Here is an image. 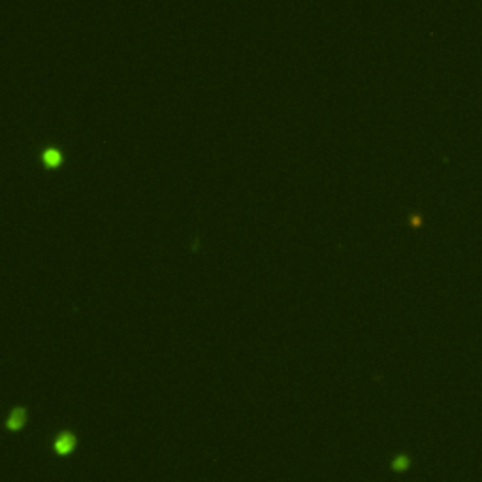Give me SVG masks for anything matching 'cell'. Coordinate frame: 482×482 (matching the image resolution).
Segmentation results:
<instances>
[{
    "mask_svg": "<svg viewBox=\"0 0 482 482\" xmlns=\"http://www.w3.org/2000/svg\"><path fill=\"white\" fill-rule=\"evenodd\" d=\"M75 449V435L72 431H63L55 439V452L61 456H68Z\"/></svg>",
    "mask_w": 482,
    "mask_h": 482,
    "instance_id": "cell-1",
    "label": "cell"
},
{
    "mask_svg": "<svg viewBox=\"0 0 482 482\" xmlns=\"http://www.w3.org/2000/svg\"><path fill=\"white\" fill-rule=\"evenodd\" d=\"M25 418H27V411H25L23 407H15L10 413L8 420H6V428L10 429V431H17V429H21L23 424H25Z\"/></svg>",
    "mask_w": 482,
    "mask_h": 482,
    "instance_id": "cell-2",
    "label": "cell"
},
{
    "mask_svg": "<svg viewBox=\"0 0 482 482\" xmlns=\"http://www.w3.org/2000/svg\"><path fill=\"white\" fill-rule=\"evenodd\" d=\"M42 159L45 164L55 166V164H59V162L63 161V155H61V151L57 149V147H45V149H43Z\"/></svg>",
    "mask_w": 482,
    "mask_h": 482,
    "instance_id": "cell-3",
    "label": "cell"
},
{
    "mask_svg": "<svg viewBox=\"0 0 482 482\" xmlns=\"http://www.w3.org/2000/svg\"><path fill=\"white\" fill-rule=\"evenodd\" d=\"M409 458L405 456V454H399V456H396L394 458V461H392V469L394 471H407L409 469Z\"/></svg>",
    "mask_w": 482,
    "mask_h": 482,
    "instance_id": "cell-4",
    "label": "cell"
},
{
    "mask_svg": "<svg viewBox=\"0 0 482 482\" xmlns=\"http://www.w3.org/2000/svg\"><path fill=\"white\" fill-rule=\"evenodd\" d=\"M411 223H413V225H420V217H418V215H413V217H411Z\"/></svg>",
    "mask_w": 482,
    "mask_h": 482,
    "instance_id": "cell-5",
    "label": "cell"
}]
</instances>
